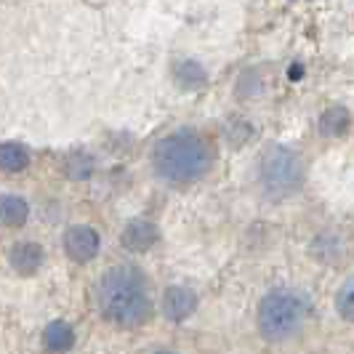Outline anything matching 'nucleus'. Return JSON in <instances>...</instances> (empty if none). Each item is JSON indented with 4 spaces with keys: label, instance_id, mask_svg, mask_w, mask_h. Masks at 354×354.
<instances>
[{
    "label": "nucleus",
    "instance_id": "9",
    "mask_svg": "<svg viewBox=\"0 0 354 354\" xmlns=\"http://www.w3.org/2000/svg\"><path fill=\"white\" fill-rule=\"evenodd\" d=\"M30 216L27 200L17 195H0V227H21Z\"/></svg>",
    "mask_w": 354,
    "mask_h": 354
},
{
    "label": "nucleus",
    "instance_id": "14",
    "mask_svg": "<svg viewBox=\"0 0 354 354\" xmlns=\"http://www.w3.org/2000/svg\"><path fill=\"white\" fill-rule=\"evenodd\" d=\"M336 309H338V315H341L344 319L354 322V277H352V280H346V283L338 288Z\"/></svg>",
    "mask_w": 354,
    "mask_h": 354
},
{
    "label": "nucleus",
    "instance_id": "5",
    "mask_svg": "<svg viewBox=\"0 0 354 354\" xmlns=\"http://www.w3.org/2000/svg\"><path fill=\"white\" fill-rule=\"evenodd\" d=\"M64 250L72 261L86 264L99 253V234L91 227H70L64 234Z\"/></svg>",
    "mask_w": 354,
    "mask_h": 354
},
{
    "label": "nucleus",
    "instance_id": "3",
    "mask_svg": "<svg viewBox=\"0 0 354 354\" xmlns=\"http://www.w3.org/2000/svg\"><path fill=\"white\" fill-rule=\"evenodd\" d=\"M309 315V304L296 290H272L259 306V330L266 341H288L299 336Z\"/></svg>",
    "mask_w": 354,
    "mask_h": 354
},
{
    "label": "nucleus",
    "instance_id": "6",
    "mask_svg": "<svg viewBox=\"0 0 354 354\" xmlns=\"http://www.w3.org/2000/svg\"><path fill=\"white\" fill-rule=\"evenodd\" d=\"M197 309V296L189 288H181L174 285L165 290L162 296V315L171 319V322H184L187 317H192Z\"/></svg>",
    "mask_w": 354,
    "mask_h": 354
},
{
    "label": "nucleus",
    "instance_id": "10",
    "mask_svg": "<svg viewBox=\"0 0 354 354\" xmlns=\"http://www.w3.org/2000/svg\"><path fill=\"white\" fill-rule=\"evenodd\" d=\"M43 341H46V346H48L51 352H67V349L75 346V330H72L67 322L56 319V322H51V325L46 328Z\"/></svg>",
    "mask_w": 354,
    "mask_h": 354
},
{
    "label": "nucleus",
    "instance_id": "4",
    "mask_svg": "<svg viewBox=\"0 0 354 354\" xmlns=\"http://www.w3.org/2000/svg\"><path fill=\"white\" fill-rule=\"evenodd\" d=\"M304 181V162L301 158L283 144L266 147L261 155V184L272 195H288L296 192Z\"/></svg>",
    "mask_w": 354,
    "mask_h": 354
},
{
    "label": "nucleus",
    "instance_id": "13",
    "mask_svg": "<svg viewBox=\"0 0 354 354\" xmlns=\"http://www.w3.org/2000/svg\"><path fill=\"white\" fill-rule=\"evenodd\" d=\"M174 77H176V83L181 88H197V86L205 83V70L192 59H184L174 67Z\"/></svg>",
    "mask_w": 354,
    "mask_h": 354
},
{
    "label": "nucleus",
    "instance_id": "2",
    "mask_svg": "<svg viewBox=\"0 0 354 354\" xmlns=\"http://www.w3.org/2000/svg\"><path fill=\"white\" fill-rule=\"evenodd\" d=\"M213 152L208 142L195 131H176L160 139L152 149L155 174L168 184H192L211 168Z\"/></svg>",
    "mask_w": 354,
    "mask_h": 354
},
{
    "label": "nucleus",
    "instance_id": "1",
    "mask_svg": "<svg viewBox=\"0 0 354 354\" xmlns=\"http://www.w3.org/2000/svg\"><path fill=\"white\" fill-rule=\"evenodd\" d=\"M99 306L118 328H139L152 315L147 283L136 269L128 266H115L99 280Z\"/></svg>",
    "mask_w": 354,
    "mask_h": 354
},
{
    "label": "nucleus",
    "instance_id": "7",
    "mask_svg": "<svg viewBox=\"0 0 354 354\" xmlns=\"http://www.w3.org/2000/svg\"><path fill=\"white\" fill-rule=\"evenodd\" d=\"M158 240H160L158 227H155L152 221H147V218H133V221H128L123 230V237H120V243H123L128 250H133V253H147L152 245H158Z\"/></svg>",
    "mask_w": 354,
    "mask_h": 354
},
{
    "label": "nucleus",
    "instance_id": "8",
    "mask_svg": "<svg viewBox=\"0 0 354 354\" xmlns=\"http://www.w3.org/2000/svg\"><path fill=\"white\" fill-rule=\"evenodd\" d=\"M8 264L19 274H35L37 266L43 264V248L37 243H17L11 248Z\"/></svg>",
    "mask_w": 354,
    "mask_h": 354
},
{
    "label": "nucleus",
    "instance_id": "11",
    "mask_svg": "<svg viewBox=\"0 0 354 354\" xmlns=\"http://www.w3.org/2000/svg\"><path fill=\"white\" fill-rule=\"evenodd\" d=\"M27 165H30V152L21 144H0V168L3 171L17 174V171H24Z\"/></svg>",
    "mask_w": 354,
    "mask_h": 354
},
{
    "label": "nucleus",
    "instance_id": "12",
    "mask_svg": "<svg viewBox=\"0 0 354 354\" xmlns=\"http://www.w3.org/2000/svg\"><path fill=\"white\" fill-rule=\"evenodd\" d=\"M349 128V112L344 106H330L319 115V133L322 136H341Z\"/></svg>",
    "mask_w": 354,
    "mask_h": 354
}]
</instances>
